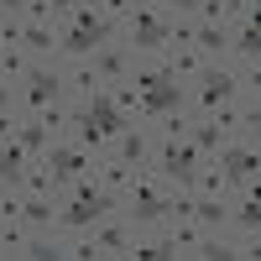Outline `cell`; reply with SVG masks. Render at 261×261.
<instances>
[{
  "mask_svg": "<svg viewBox=\"0 0 261 261\" xmlns=\"http://www.w3.org/2000/svg\"><path fill=\"white\" fill-rule=\"evenodd\" d=\"M110 37H115V21H105L94 0H84V6L63 11V27H58V53H68V58H89V53H99Z\"/></svg>",
  "mask_w": 261,
  "mask_h": 261,
  "instance_id": "obj_1",
  "label": "cell"
},
{
  "mask_svg": "<svg viewBox=\"0 0 261 261\" xmlns=\"http://www.w3.org/2000/svg\"><path fill=\"white\" fill-rule=\"evenodd\" d=\"M120 204H125V220L146 230V225H162L167 220V183H162V172L157 167H136V178H130V188L120 193Z\"/></svg>",
  "mask_w": 261,
  "mask_h": 261,
  "instance_id": "obj_2",
  "label": "cell"
},
{
  "mask_svg": "<svg viewBox=\"0 0 261 261\" xmlns=\"http://www.w3.org/2000/svg\"><path fill=\"white\" fill-rule=\"evenodd\" d=\"M167 21H172V11L162 0H130V11H125V47L136 58L167 53Z\"/></svg>",
  "mask_w": 261,
  "mask_h": 261,
  "instance_id": "obj_3",
  "label": "cell"
},
{
  "mask_svg": "<svg viewBox=\"0 0 261 261\" xmlns=\"http://www.w3.org/2000/svg\"><path fill=\"white\" fill-rule=\"evenodd\" d=\"M199 167H204V151L193 146L188 136H162V146H157V172H162V183H183V188H193Z\"/></svg>",
  "mask_w": 261,
  "mask_h": 261,
  "instance_id": "obj_4",
  "label": "cell"
},
{
  "mask_svg": "<svg viewBox=\"0 0 261 261\" xmlns=\"http://www.w3.org/2000/svg\"><path fill=\"white\" fill-rule=\"evenodd\" d=\"M63 94H68V79H63L58 68H42V63H37V68H27V73H21V110H27V115H37V110H47V105H58Z\"/></svg>",
  "mask_w": 261,
  "mask_h": 261,
  "instance_id": "obj_5",
  "label": "cell"
},
{
  "mask_svg": "<svg viewBox=\"0 0 261 261\" xmlns=\"http://www.w3.org/2000/svg\"><path fill=\"white\" fill-rule=\"evenodd\" d=\"M235 89H241V73H230V68H199V79H193V110L199 115H214V110H225V105L235 99Z\"/></svg>",
  "mask_w": 261,
  "mask_h": 261,
  "instance_id": "obj_6",
  "label": "cell"
},
{
  "mask_svg": "<svg viewBox=\"0 0 261 261\" xmlns=\"http://www.w3.org/2000/svg\"><path fill=\"white\" fill-rule=\"evenodd\" d=\"M130 63H136V53L125 47V42H105V47L94 53V79H99V89H110V84H125V73H130Z\"/></svg>",
  "mask_w": 261,
  "mask_h": 261,
  "instance_id": "obj_7",
  "label": "cell"
},
{
  "mask_svg": "<svg viewBox=\"0 0 261 261\" xmlns=\"http://www.w3.org/2000/svg\"><path fill=\"white\" fill-rule=\"evenodd\" d=\"M47 167H53L58 188H68L79 172H89L94 162H89V151H84V146H73V141H53V146H47Z\"/></svg>",
  "mask_w": 261,
  "mask_h": 261,
  "instance_id": "obj_8",
  "label": "cell"
},
{
  "mask_svg": "<svg viewBox=\"0 0 261 261\" xmlns=\"http://www.w3.org/2000/svg\"><path fill=\"white\" fill-rule=\"evenodd\" d=\"M220 172L230 188H256V146H220Z\"/></svg>",
  "mask_w": 261,
  "mask_h": 261,
  "instance_id": "obj_9",
  "label": "cell"
},
{
  "mask_svg": "<svg viewBox=\"0 0 261 261\" xmlns=\"http://www.w3.org/2000/svg\"><path fill=\"white\" fill-rule=\"evenodd\" d=\"M130 235H136V225H130L125 214H115V209H110V214L94 225V246H99V256H125Z\"/></svg>",
  "mask_w": 261,
  "mask_h": 261,
  "instance_id": "obj_10",
  "label": "cell"
},
{
  "mask_svg": "<svg viewBox=\"0 0 261 261\" xmlns=\"http://www.w3.org/2000/svg\"><path fill=\"white\" fill-rule=\"evenodd\" d=\"M230 47L241 58V73L256 79V58H261V32H256V16H241V27L230 32Z\"/></svg>",
  "mask_w": 261,
  "mask_h": 261,
  "instance_id": "obj_11",
  "label": "cell"
},
{
  "mask_svg": "<svg viewBox=\"0 0 261 261\" xmlns=\"http://www.w3.org/2000/svg\"><path fill=\"white\" fill-rule=\"evenodd\" d=\"M110 146H115V157L130 162V167H146V162H151V136H146V125H125Z\"/></svg>",
  "mask_w": 261,
  "mask_h": 261,
  "instance_id": "obj_12",
  "label": "cell"
},
{
  "mask_svg": "<svg viewBox=\"0 0 261 261\" xmlns=\"http://www.w3.org/2000/svg\"><path fill=\"white\" fill-rule=\"evenodd\" d=\"M21 178H27V146L6 136L0 141V188H21Z\"/></svg>",
  "mask_w": 261,
  "mask_h": 261,
  "instance_id": "obj_13",
  "label": "cell"
},
{
  "mask_svg": "<svg viewBox=\"0 0 261 261\" xmlns=\"http://www.w3.org/2000/svg\"><path fill=\"white\" fill-rule=\"evenodd\" d=\"M94 178H99L105 193H115V199H120V193L130 188V178H136V167L120 162V157H105V162H94Z\"/></svg>",
  "mask_w": 261,
  "mask_h": 261,
  "instance_id": "obj_14",
  "label": "cell"
},
{
  "mask_svg": "<svg viewBox=\"0 0 261 261\" xmlns=\"http://www.w3.org/2000/svg\"><path fill=\"white\" fill-rule=\"evenodd\" d=\"M21 47L32 58H47V53H58V32L47 21H21Z\"/></svg>",
  "mask_w": 261,
  "mask_h": 261,
  "instance_id": "obj_15",
  "label": "cell"
},
{
  "mask_svg": "<svg viewBox=\"0 0 261 261\" xmlns=\"http://www.w3.org/2000/svg\"><path fill=\"white\" fill-rule=\"evenodd\" d=\"M21 225L27 230H53L58 225V209L47 193H32V199H21Z\"/></svg>",
  "mask_w": 261,
  "mask_h": 261,
  "instance_id": "obj_16",
  "label": "cell"
},
{
  "mask_svg": "<svg viewBox=\"0 0 261 261\" xmlns=\"http://www.w3.org/2000/svg\"><path fill=\"white\" fill-rule=\"evenodd\" d=\"M193 220H199V230H220V225H230V204L209 199V193H193Z\"/></svg>",
  "mask_w": 261,
  "mask_h": 261,
  "instance_id": "obj_17",
  "label": "cell"
},
{
  "mask_svg": "<svg viewBox=\"0 0 261 261\" xmlns=\"http://www.w3.org/2000/svg\"><path fill=\"white\" fill-rule=\"evenodd\" d=\"M16 141H21V146H27V157H47V146H53L58 136H53V130H47V125H42L37 115H32L27 125H16Z\"/></svg>",
  "mask_w": 261,
  "mask_h": 261,
  "instance_id": "obj_18",
  "label": "cell"
},
{
  "mask_svg": "<svg viewBox=\"0 0 261 261\" xmlns=\"http://www.w3.org/2000/svg\"><path fill=\"white\" fill-rule=\"evenodd\" d=\"M167 73L172 79H199V68H204V53L199 47H167Z\"/></svg>",
  "mask_w": 261,
  "mask_h": 261,
  "instance_id": "obj_19",
  "label": "cell"
},
{
  "mask_svg": "<svg viewBox=\"0 0 261 261\" xmlns=\"http://www.w3.org/2000/svg\"><path fill=\"white\" fill-rule=\"evenodd\" d=\"M188 136H193L199 151H220L225 146V125L214 120V115H199V120H188Z\"/></svg>",
  "mask_w": 261,
  "mask_h": 261,
  "instance_id": "obj_20",
  "label": "cell"
},
{
  "mask_svg": "<svg viewBox=\"0 0 261 261\" xmlns=\"http://www.w3.org/2000/svg\"><path fill=\"white\" fill-rule=\"evenodd\" d=\"M230 225L241 230V235H256V225H261V204H256V188H246V193H241V204H230Z\"/></svg>",
  "mask_w": 261,
  "mask_h": 261,
  "instance_id": "obj_21",
  "label": "cell"
},
{
  "mask_svg": "<svg viewBox=\"0 0 261 261\" xmlns=\"http://www.w3.org/2000/svg\"><path fill=\"white\" fill-rule=\"evenodd\" d=\"M125 256L130 261H157V256H172V246H167V235H130V246H125Z\"/></svg>",
  "mask_w": 261,
  "mask_h": 261,
  "instance_id": "obj_22",
  "label": "cell"
},
{
  "mask_svg": "<svg viewBox=\"0 0 261 261\" xmlns=\"http://www.w3.org/2000/svg\"><path fill=\"white\" fill-rule=\"evenodd\" d=\"M193 47H199L204 58H220V53H230V32L225 27H199L193 32Z\"/></svg>",
  "mask_w": 261,
  "mask_h": 261,
  "instance_id": "obj_23",
  "label": "cell"
},
{
  "mask_svg": "<svg viewBox=\"0 0 261 261\" xmlns=\"http://www.w3.org/2000/svg\"><path fill=\"white\" fill-rule=\"evenodd\" d=\"M193 193H209V199H225V193H230V183H225V172L220 167H199V178H193Z\"/></svg>",
  "mask_w": 261,
  "mask_h": 261,
  "instance_id": "obj_24",
  "label": "cell"
},
{
  "mask_svg": "<svg viewBox=\"0 0 261 261\" xmlns=\"http://www.w3.org/2000/svg\"><path fill=\"white\" fill-rule=\"evenodd\" d=\"M27 225H16V220H0V256H21L27 251Z\"/></svg>",
  "mask_w": 261,
  "mask_h": 261,
  "instance_id": "obj_25",
  "label": "cell"
},
{
  "mask_svg": "<svg viewBox=\"0 0 261 261\" xmlns=\"http://www.w3.org/2000/svg\"><path fill=\"white\" fill-rule=\"evenodd\" d=\"M32 68V63H27V47H0V79H21V73H27Z\"/></svg>",
  "mask_w": 261,
  "mask_h": 261,
  "instance_id": "obj_26",
  "label": "cell"
},
{
  "mask_svg": "<svg viewBox=\"0 0 261 261\" xmlns=\"http://www.w3.org/2000/svg\"><path fill=\"white\" fill-rule=\"evenodd\" d=\"M68 89H73V94H94V89H99V79H94L89 63H79V68L68 73Z\"/></svg>",
  "mask_w": 261,
  "mask_h": 261,
  "instance_id": "obj_27",
  "label": "cell"
},
{
  "mask_svg": "<svg viewBox=\"0 0 261 261\" xmlns=\"http://www.w3.org/2000/svg\"><path fill=\"white\" fill-rule=\"evenodd\" d=\"M37 120L53 130V136H63V130H68V110H63V105H47V110H37Z\"/></svg>",
  "mask_w": 261,
  "mask_h": 261,
  "instance_id": "obj_28",
  "label": "cell"
},
{
  "mask_svg": "<svg viewBox=\"0 0 261 261\" xmlns=\"http://www.w3.org/2000/svg\"><path fill=\"white\" fill-rule=\"evenodd\" d=\"M21 11H27V21H53V16H63V11L53 6V0H27Z\"/></svg>",
  "mask_w": 261,
  "mask_h": 261,
  "instance_id": "obj_29",
  "label": "cell"
},
{
  "mask_svg": "<svg viewBox=\"0 0 261 261\" xmlns=\"http://www.w3.org/2000/svg\"><path fill=\"white\" fill-rule=\"evenodd\" d=\"M0 47H21V21H16V16L0 21Z\"/></svg>",
  "mask_w": 261,
  "mask_h": 261,
  "instance_id": "obj_30",
  "label": "cell"
},
{
  "mask_svg": "<svg viewBox=\"0 0 261 261\" xmlns=\"http://www.w3.org/2000/svg\"><path fill=\"white\" fill-rule=\"evenodd\" d=\"M68 256H79V261H94V256H99V246H94V235H79V241L68 246Z\"/></svg>",
  "mask_w": 261,
  "mask_h": 261,
  "instance_id": "obj_31",
  "label": "cell"
},
{
  "mask_svg": "<svg viewBox=\"0 0 261 261\" xmlns=\"http://www.w3.org/2000/svg\"><path fill=\"white\" fill-rule=\"evenodd\" d=\"M0 220H21V199L11 188H0Z\"/></svg>",
  "mask_w": 261,
  "mask_h": 261,
  "instance_id": "obj_32",
  "label": "cell"
},
{
  "mask_svg": "<svg viewBox=\"0 0 261 261\" xmlns=\"http://www.w3.org/2000/svg\"><path fill=\"white\" fill-rule=\"evenodd\" d=\"M125 11H130V0H99V16L105 21H120Z\"/></svg>",
  "mask_w": 261,
  "mask_h": 261,
  "instance_id": "obj_33",
  "label": "cell"
},
{
  "mask_svg": "<svg viewBox=\"0 0 261 261\" xmlns=\"http://www.w3.org/2000/svg\"><path fill=\"white\" fill-rule=\"evenodd\" d=\"M225 6H230L235 16H256V0H225Z\"/></svg>",
  "mask_w": 261,
  "mask_h": 261,
  "instance_id": "obj_34",
  "label": "cell"
},
{
  "mask_svg": "<svg viewBox=\"0 0 261 261\" xmlns=\"http://www.w3.org/2000/svg\"><path fill=\"white\" fill-rule=\"evenodd\" d=\"M21 6H27V0H0V11H11V16H16Z\"/></svg>",
  "mask_w": 261,
  "mask_h": 261,
  "instance_id": "obj_35",
  "label": "cell"
},
{
  "mask_svg": "<svg viewBox=\"0 0 261 261\" xmlns=\"http://www.w3.org/2000/svg\"><path fill=\"white\" fill-rule=\"evenodd\" d=\"M53 6H58V11H73V6H84V0H53Z\"/></svg>",
  "mask_w": 261,
  "mask_h": 261,
  "instance_id": "obj_36",
  "label": "cell"
}]
</instances>
